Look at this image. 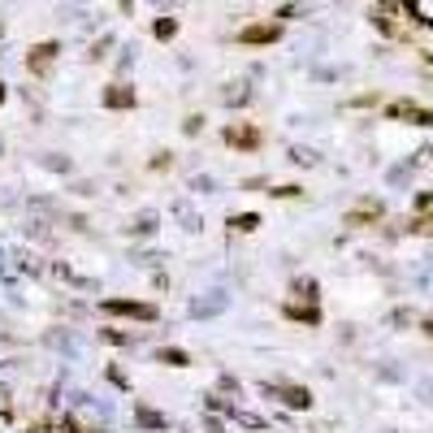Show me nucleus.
<instances>
[{"label": "nucleus", "mask_w": 433, "mask_h": 433, "mask_svg": "<svg viewBox=\"0 0 433 433\" xmlns=\"http://www.w3.org/2000/svg\"><path fill=\"white\" fill-rule=\"evenodd\" d=\"M264 398H278V403H286V407H312V390L308 386H286V381H273L269 386L264 381Z\"/></svg>", "instance_id": "nucleus-1"}, {"label": "nucleus", "mask_w": 433, "mask_h": 433, "mask_svg": "<svg viewBox=\"0 0 433 433\" xmlns=\"http://www.w3.org/2000/svg\"><path fill=\"white\" fill-rule=\"evenodd\" d=\"M104 312L135 316V320H156V308H152V303H135V299H104Z\"/></svg>", "instance_id": "nucleus-2"}, {"label": "nucleus", "mask_w": 433, "mask_h": 433, "mask_svg": "<svg viewBox=\"0 0 433 433\" xmlns=\"http://www.w3.org/2000/svg\"><path fill=\"white\" fill-rule=\"evenodd\" d=\"M226 303H230V295L226 291H208V295H200V299H191V316H217V312H226Z\"/></svg>", "instance_id": "nucleus-3"}, {"label": "nucleus", "mask_w": 433, "mask_h": 433, "mask_svg": "<svg viewBox=\"0 0 433 433\" xmlns=\"http://www.w3.org/2000/svg\"><path fill=\"white\" fill-rule=\"evenodd\" d=\"M278 35H282V26H273V22H269V26H247L238 39H243V44H273Z\"/></svg>", "instance_id": "nucleus-4"}, {"label": "nucleus", "mask_w": 433, "mask_h": 433, "mask_svg": "<svg viewBox=\"0 0 433 433\" xmlns=\"http://www.w3.org/2000/svg\"><path fill=\"white\" fill-rule=\"evenodd\" d=\"M135 421H139L143 429H169V421H165L160 412H152L148 403H135Z\"/></svg>", "instance_id": "nucleus-5"}, {"label": "nucleus", "mask_w": 433, "mask_h": 433, "mask_svg": "<svg viewBox=\"0 0 433 433\" xmlns=\"http://www.w3.org/2000/svg\"><path fill=\"white\" fill-rule=\"evenodd\" d=\"M226 143H234V148H256V143H260V135L247 131V126H230V131H226Z\"/></svg>", "instance_id": "nucleus-6"}, {"label": "nucleus", "mask_w": 433, "mask_h": 433, "mask_svg": "<svg viewBox=\"0 0 433 433\" xmlns=\"http://www.w3.org/2000/svg\"><path fill=\"white\" fill-rule=\"evenodd\" d=\"M173 217L182 221V230H200V226H204V221H200L195 213H191V204H186V200H178V204H173Z\"/></svg>", "instance_id": "nucleus-7"}, {"label": "nucleus", "mask_w": 433, "mask_h": 433, "mask_svg": "<svg viewBox=\"0 0 433 433\" xmlns=\"http://www.w3.org/2000/svg\"><path fill=\"white\" fill-rule=\"evenodd\" d=\"M156 360H160V364H173V368H186V364H191V356H186V351H178V347H160Z\"/></svg>", "instance_id": "nucleus-8"}, {"label": "nucleus", "mask_w": 433, "mask_h": 433, "mask_svg": "<svg viewBox=\"0 0 433 433\" xmlns=\"http://www.w3.org/2000/svg\"><path fill=\"white\" fill-rule=\"evenodd\" d=\"M104 104L108 108H126V104H135V91L131 87H113V91H104Z\"/></svg>", "instance_id": "nucleus-9"}, {"label": "nucleus", "mask_w": 433, "mask_h": 433, "mask_svg": "<svg viewBox=\"0 0 433 433\" xmlns=\"http://www.w3.org/2000/svg\"><path fill=\"white\" fill-rule=\"evenodd\" d=\"M394 113H398V117L421 122V126H429V122H433V113H429V108H416V104H394Z\"/></svg>", "instance_id": "nucleus-10"}, {"label": "nucleus", "mask_w": 433, "mask_h": 433, "mask_svg": "<svg viewBox=\"0 0 433 433\" xmlns=\"http://www.w3.org/2000/svg\"><path fill=\"white\" fill-rule=\"evenodd\" d=\"M230 226H234V230H243V234H251L256 226H260V217H256V213H243V217H230Z\"/></svg>", "instance_id": "nucleus-11"}, {"label": "nucleus", "mask_w": 433, "mask_h": 433, "mask_svg": "<svg viewBox=\"0 0 433 433\" xmlns=\"http://www.w3.org/2000/svg\"><path fill=\"white\" fill-rule=\"evenodd\" d=\"M52 52H57V44H44V48H35V57H30V70H44Z\"/></svg>", "instance_id": "nucleus-12"}, {"label": "nucleus", "mask_w": 433, "mask_h": 433, "mask_svg": "<svg viewBox=\"0 0 433 433\" xmlns=\"http://www.w3.org/2000/svg\"><path fill=\"white\" fill-rule=\"evenodd\" d=\"M131 230H135V234H152V230H156V213H143Z\"/></svg>", "instance_id": "nucleus-13"}, {"label": "nucleus", "mask_w": 433, "mask_h": 433, "mask_svg": "<svg viewBox=\"0 0 433 433\" xmlns=\"http://www.w3.org/2000/svg\"><path fill=\"white\" fill-rule=\"evenodd\" d=\"M295 291H299L303 299L312 303V299H316V282H312V278H299V282H295Z\"/></svg>", "instance_id": "nucleus-14"}, {"label": "nucleus", "mask_w": 433, "mask_h": 433, "mask_svg": "<svg viewBox=\"0 0 433 433\" xmlns=\"http://www.w3.org/2000/svg\"><path fill=\"white\" fill-rule=\"evenodd\" d=\"M291 316H295V320H308V325H316V320H320L316 308H291Z\"/></svg>", "instance_id": "nucleus-15"}, {"label": "nucleus", "mask_w": 433, "mask_h": 433, "mask_svg": "<svg viewBox=\"0 0 433 433\" xmlns=\"http://www.w3.org/2000/svg\"><path fill=\"white\" fill-rule=\"evenodd\" d=\"M191 186H195V191H200V195H217V182H213V178H195V182H191Z\"/></svg>", "instance_id": "nucleus-16"}, {"label": "nucleus", "mask_w": 433, "mask_h": 433, "mask_svg": "<svg viewBox=\"0 0 433 433\" xmlns=\"http://www.w3.org/2000/svg\"><path fill=\"white\" fill-rule=\"evenodd\" d=\"M173 30H178V26H173L169 18H160V22H156V35H160V39H169V35H173Z\"/></svg>", "instance_id": "nucleus-17"}, {"label": "nucleus", "mask_w": 433, "mask_h": 433, "mask_svg": "<svg viewBox=\"0 0 433 433\" xmlns=\"http://www.w3.org/2000/svg\"><path fill=\"white\" fill-rule=\"evenodd\" d=\"M425 334H429V338H433V320H425Z\"/></svg>", "instance_id": "nucleus-18"}, {"label": "nucleus", "mask_w": 433, "mask_h": 433, "mask_svg": "<svg viewBox=\"0 0 433 433\" xmlns=\"http://www.w3.org/2000/svg\"><path fill=\"white\" fill-rule=\"evenodd\" d=\"M0 95H5V91H0Z\"/></svg>", "instance_id": "nucleus-19"}]
</instances>
